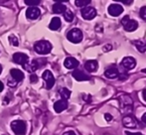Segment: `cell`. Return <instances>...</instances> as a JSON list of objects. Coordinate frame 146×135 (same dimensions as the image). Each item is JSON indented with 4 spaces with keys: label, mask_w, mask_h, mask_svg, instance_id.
Returning <instances> with one entry per match:
<instances>
[{
    "label": "cell",
    "mask_w": 146,
    "mask_h": 135,
    "mask_svg": "<svg viewBox=\"0 0 146 135\" xmlns=\"http://www.w3.org/2000/svg\"><path fill=\"white\" fill-rule=\"evenodd\" d=\"M119 103H120V109L123 113H125L126 115H128V113H130L132 111V106H133V101L129 95H123L119 97Z\"/></svg>",
    "instance_id": "6da1fadb"
},
{
    "label": "cell",
    "mask_w": 146,
    "mask_h": 135,
    "mask_svg": "<svg viewBox=\"0 0 146 135\" xmlns=\"http://www.w3.org/2000/svg\"><path fill=\"white\" fill-rule=\"evenodd\" d=\"M34 50L36 51V53H38L40 55H47L52 51V45L48 41L41 40L35 43Z\"/></svg>",
    "instance_id": "7a4b0ae2"
},
{
    "label": "cell",
    "mask_w": 146,
    "mask_h": 135,
    "mask_svg": "<svg viewBox=\"0 0 146 135\" xmlns=\"http://www.w3.org/2000/svg\"><path fill=\"white\" fill-rule=\"evenodd\" d=\"M47 64V60L46 59H37V60H34L32 62H29L28 61L25 65H23V68L29 73H34L35 71L39 69L40 67H43Z\"/></svg>",
    "instance_id": "3957f363"
},
{
    "label": "cell",
    "mask_w": 146,
    "mask_h": 135,
    "mask_svg": "<svg viewBox=\"0 0 146 135\" xmlns=\"http://www.w3.org/2000/svg\"><path fill=\"white\" fill-rule=\"evenodd\" d=\"M11 129L13 130L15 135H25L27 125L23 120H14L11 122Z\"/></svg>",
    "instance_id": "277c9868"
},
{
    "label": "cell",
    "mask_w": 146,
    "mask_h": 135,
    "mask_svg": "<svg viewBox=\"0 0 146 135\" xmlns=\"http://www.w3.org/2000/svg\"><path fill=\"white\" fill-rule=\"evenodd\" d=\"M67 39L70 42L74 43V44H78L81 43L83 40V32L78 28H74V29L70 30L67 34Z\"/></svg>",
    "instance_id": "5b68a950"
},
{
    "label": "cell",
    "mask_w": 146,
    "mask_h": 135,
    "mask_svg": "<svg viewBox=\"0 0 146 135\" xmlns=\"http://www.w3.org/2000/svg\"><path fill=\"white\" fill-rule=\"evenodd\" d=\"M121 24H122L123 28H124L125 31L127 32H133L138 28V23L137 21L133 19H130L129 16H124V17L121 19Z\"/></svg>",
    "instance_id": "8992f818"
},
{
    "label": "cell",
    "mask_w": 146,
    "mask_h": 135,
    "mask_svg": "<svg viewBox=\"0 0 146 135\" xmlns=\"http://www.w3.org/2000/svg\"><path fill=\"white\" fill-rule=\"evenodd\" d=\"M82 16L86 20H92L96 16V10L92 6H86L81 10Z\"/></svg>",
    "instance_id": "52a82bcc"
},
{
    "label": "cell",
    "mask_w": 146,
    "mask_h": 135,
    "mask_svg": "<svg viewBox=\"0 0 146 135\" xmlns=\"http://www.w3.org/2000/svg\"><path fill=\"white\" fill-rule=\"evenodd\" d=\"M42 77L45 81H46V87L48 89H51L55 85V77L53 75L52 71H49V69H46V71L43 73Z\"/></svg>",
    "instance_id": "ba28073f"
},
{
    "label": "cell",
    "mask_w": 146,
    "mask_h": 135,
    "mask_svg": "<svg viewBox=\"0 0 146 135\" xmlns=\"http://www.w3.org/2000/svg\"><path fill=\"white\" fill-rule=\"evenodd\" d=\"M121 66L124 68L125 71H131L136 66V61L132 57H125L121 61Z\"/></svg>",
    "instance_id": "9c48e42d"
},
{
    "label": "cell",
    "mask_w": 146,
    "mask_h": 135,
    "mask_svg": "<svg viewBox=\"0 0 146 135\" xmlns=\"http://www.w3.org/2000/svg\"><path fill=\"white\" fill-rule=\"evenodd\" d=\"M108 14L112 17H117L123 12V7L119 4H110L108 6Z\"/></svg>",
    "instance_id": "30bf717a"
},
{
    "label": "cell",
    "mask_w": 146,
    "mask_h": 135,
    "mask_svg": "<svg viewBox=\"0 0 146 135\" xmlns=\"http://www.w3.org/2000/svg\"><path fill=\"white\" fill-rule=\"evenodd\" d=\"M122 123H123V126L127 128H136L137 126V121L132 115L128 114V115H125L122 119Z\"/></svg>",
    "instance_id": "8fae6325"
},
{
    "label": "cell",
    "mask_w": 146,
    "mask_h": 135,
    "mask_svg": "<svg viewBox=\"0 0 146 135\" xmlns=\"http://www.w3.org/2000/svg\"><path fill=\"white\" fill-rule=\"evenodd\" d=\"M13 61L16 64L23 66V65H25L29 61V57L26 54H24V53H15L13 55Z\"/></svg>",
    "instance_id": "7c38bea8"
},
{
    "label": "cell",
    "mask_w": 146,
    "mask_h": 135,
    "mask_svg": "<svg viewBox=\"0 0 146 135\" xmlns=\"http://www.w3.org/2000/svg\"><path fill=\"white\" fill-rule=\"evenodd\" d=\"M41 15V10L38 7H29L26 10V17L30 20H35Z\"/></svg>",
    "instance_id": "4fadbf2b"
},
{
    "label": "cell",
    "mask_w": 146,
    "mask_h": 135,
    "mask_svg": "<svg viewBox=\"0 0 146 135\" xmlns=\"http://www.w3.org/2000/svg\"><path fill=\"white\" fill-rule=\"evenodd\" d=\"M73 77L75 79H77V81H90V77L88 75L85 73V71H81V69H76L75 71H73Z\"/></svg>",
    "instance_id": "5bb4252c"
},
{
    "label": "cell",
    "mask_w": 146,
    "mask_h": 135,
    "mask_svg": "<svg viewBox=\"0 0 146 135\" xmlns=\"http://www.w3.org/2000/svg\"><path fill=\"white\" fill-rule=\"evenodd\" d=\"M10 75H11V77L16 83H19V81H23L24 79V73L23 71H21L18 69H12L10 71Z\"/></svg>",
    "instance_id": "9a60e30c"
},
{
    "label": "cell",
    "mask_w": 146,
    "mask_h": 135,
    "mask_svg": "<svg viewBox=\"0 0 146 135\" xmlns=\"http://www.w3.org/2000/svg\"><path fill=\"white\" fill-rule=\"evenodd\" d=\"M79 65H80L79 61H78L77 59L73 58V57H68L65 60V62H64V66L69 69H76V68H78Z\"/></svg>",
    "instance_id": "2e32d148"
},
{
    "label": "cell",
    "mask_w": 146,
    "mask_h": 135,
    "mask_svg": "<svg viewBox=\"0 0 146 135\" xmlns=\"http://www.w3.org/2000/svg\"><path fill=\"white\" fill-rule=\"evenodd\" d=\"M68 108V101H64V99H61V101H58L54 103V109L57 113H61L62 111L66 110Z\"/></svg>",
    "instance_id": "e0dca14e"
},
{
    "label": "cell",
    "mask_w": 146,
    "mask_h": 135,
    "mask_svg": "<svg viewBox=\"0 0 146 135\" xmlns=\"http://www.w3.org/2000/svg\"><path fill=\"white\" fill-rule=\"evenodd\" d=\"M85 69H87L88 73H94V71H96L98 69V62L94 60L88 61V62H86V64H85Z\"/></svg>",
    "instance_id": "ac0fdd59"
},
{
    "label": "cell",
    "mask_w": 146,
    "mask_h": 135,
    "mask_svg": "<svg viewBox=\"0 0 146 135\" xmlns=\"http://www.w3.org/2000/svg\"><path fill=\"white\" fill-rule=\"evenodd\" d=\"M104 75H106V77H108V79H115V77H117L119 75L118 69H117L115 67L108 68V69L104 71Z\"/></svg>",
    "instance_id": "d6986e66"
},
{
    "label": "cell",
    "mask_w": 146,
    "mask_h": 135,
    "mask_svg": "<svg viewBox=\"0 0 146 135\" xmlns=\"http://www.w3.org/2000/svg\"><path fill=\"white\" fill-rule=\"evenodd\" d=\"M66 10H67V7H66V5L63 3H59V2H57V3H55L54 5H53V12L56 13V14L65 13Z\"/></svg>",
    "instance_id": "ffe728a7"
},
{
    "label": "cell",
    "mask_w": 146,
    "mask_h": 135,
    "mask_svg": "<svg viewBox=\"0 0 146 135\" xmlns=\"http://www.w3.org/2000/svg\"><path fill=\"white\" fill-rule=\"evenodd\" d=\"M62 25V22H61V19L59 17H54L50 22V25H49V28L53 31H56L58 30Z\"/></svg>",
    "instance_id": "44dd1931"
},
{
    "label": "cell",
    "mask_w": 146,
    "mask_h": 135,
    "mask_svg": "<svg viewBox=\"0 0 146 135\" xmlns=\"http://www.w3.org/2000/svg\"><path fill=\"white\" fill-rule=\"evenodd\" d=\"M59 93H60V95H61L62 99H64V101H67V99H69L70 97H71V91H69V89H66V87H63V89H60Z\"/></svg>",
    "instance_id": "7402d4cb"
},
{
    "label": "cell",
    "mask_w": 146,
    "mask_h": 135,
    "mask_svg": "<svg viewBox=\"0 0 146 135\" xmlns=\"http://www.w3.org/2000/svg\"><path fill=\"white\" fill-rule=\"evenodd\" d=\"M133 44H134V46L136 47V49L140 53L146 52V45L141 42V41H133Z\"/></svg>",
    "instance_id": "603a6c76"
},
{
    "label": "cell",
    "mask_w": 146,
    "mask_h": 135,
    "mask_svg": "<svg viewBox=\"0 0 146 135\" xmlns=\"http://www.w3.org/2000/svg\"><path fill=\"white\" fill-rule=\"evenodd\" d=\"M64 18H65L66 21L72 22L74 20V13L71 10H66L65 13H64Z\"/></svg>",
    "instance_id": "cb8c5ba5"
},
{
    "label": "cell",
    "mask_w": 146,
    "mask_h": 135,
    "mask_svg": "<svg viewBox=\"0 0 146 135\" xmlns=\"http://www.w3.org/2000/svg\"><path fill=\"white\" fill-rule=\"evenodd\" d=\"M75 4L78 7H86L88 4H90V0H76Z\"/></svg>",
    "instance_id": "d4e9b609"
},
{
    "label": "cell",
    "mask_w": 146,
    "mask_h": 135,
    "mask_svg": "<svg viewBox=\"0 0 146 135\" xmlns=\"http://www.w3.org/2000/svg\"><path fill=\"white\" fill-rule=\"evenodd\" d=\"M9 43L14 47L19 46V41H18L17 37L14 36V35H10V36H9Z\"/></svg>",
    "instance_id": "484cf974"
},
{
    "label": "cell",
    "mask_w": 146,
    "mask_h": 135,
    "mask_svg": "<svg viewBox=\"0 0 146 135\" xmlns=\"http://www.w3.org/2000/svg\"><path fill=\"white\" fill-rule=\"evenodd\" d=\"M26 5H29L30 7H36V5H39L41 3L40 0H24Z\"/></svg>",
    "instance_id": "4316f807"
},
{
    "label": "cell",
    "mask_w": 146,
    "mask_h": 135,
    "mask_svg": "<svg viewBox=\"0 0 146 135\" xmlns=\"http://www.w3.org/2000/svg\"><path fill=\"white\" fill-rule=\"evenodd\" d=\"M139 16H140L143 20H145V21H146V6H143V7L140 8V11H139Z\"/></svg>",
    "instance_id": "83f0119b"
},
{
    "label": "cell",
    "mask_w": 146,
    "mask_h": 135,
    "mask_svg": "<svg viewBox=\"0 0 146 135\" xmlns=\"http://www.w3.org/2000/svg\"><path fill=\"white\" fill-rule=\"evenodd\" d=\"M30 81H31V83H37V81H38V77H37L36 75H32L30 77Z\"/></svg>",
    "instance_id": "f1b7e54d"
},
{
    "label": "cell",
    "mask_w": 146,
    "mask_h": 135,
    "mask_svg": "<svg viewBox=\"0 0 146 135\" xmlns=\"http://www.w3.org/2000/svg\"><path fill=\"white\" fill-rule=\"evenodd\" d=\"M104 118H106V121H110V120L112 119V116H111V114H110V113H106L104 114Z\"/></svg>",
    "instance_id": "f546056e"
},
{
    "label": "cell",
    "mask_w": 146,
    "mask_h": 135,
    "mask_svg": "<svg viewBox=\"0 0 146 135\" xmlns=\"http://www.w3.org/2000/svg\"><path fill=\"white\" fill-rule=\"evenodd\" d=\"M125 135H143V134L140 133V132H129V131H126V132H125Z\"/></svg>",
    "instance_id": "4dcf8cb0"
},
{
    "label": "cell",
    "mask_w": 146,
    "mask_h": 135,
    "mask_svg": "<svg viewBox=\"0 0 146 135\" xmlns=\"http://www.w3.org/2000/svg\"><path fill=\"white\" fill-rule=\"evenodd\" d=\"M121 2H122V3H124V4H127V5H130V4L133 3L132 0H129V1H126V0H121Z\"/></svg>",
    "instance_id": "1f68e13d"
},
{
    "label": "cell",
    "mask_w": 146,
    "mask_h": 135,
    "mask_svg": "<svg viewBox=\"0 0 146 135\" xmlns=\"http://www.w3.org/2000/svg\"><path fill=\"white\" fill-rule=\"evenodd\" d=\"M63 135H76V133L74 131H67V132H65Z\"/></svg>",
    "instance_id": "d6a6232c"
},
{
    "label": "cell",
    "mask_w": 146,
    "mask_h": 135,
    "mask_svg": "<svg viewBox=\"0 0 146 135\" xmlns=\"http://www.w3.org/2000/svg\"><path fill=\"white\" fill-rule=\"evenodd\" d=\"M104 51H110V50H111V46H110V45H106V47H104Z\"/></svg>",
    "instance_id": "836d02e7"
},
{
    "label": "cell",
    "mask_w": 146,
    "mask_h": 135,
    "mask_svg": "<svg viewBox=\"0 0 146 135\" xmlns=\"http://www.w3.org/2000/svg\"><path fill=\"white\" fill-rule=\"evenodd\" d=\"M141 120H142V121L146 124V112L142 115V117H141Z\"/></svg>",
    "instance_id": "e575fe53"
},
{
    "label": "cell",
    "mask_w": 146,
    "mask_h": 135,
    "mask_svg": "<svg viewBox=\"0 0 146 135\" xmlns=\"http://www.w3.org/2000/svg\"><path fill=\"white\" fill-rule=\"evenodd\" d=\"M3 89H4V85H3V83H2V81H0V93H1V91H3Z\"/></svg>",
    "instance_id": "d590c367"
},
{
    "label": "cell",
    "mask_w": 146,
    "mask_h": 135,
    "mask_svg": "<svg viewBox=\"0 0 146 135\" xmlns=\"http://www.w3.org/2000/svg\"><path fill=\"white\" fill-rule=\"evenodd\" d=\"M142 97H143V99H144V101H146V89H144V91H142Z\"/></svg>",
    "instance_id": "8d00e7d4"
},
{
    "label": "cell",
    "mask_w": 146,
    "mask_h": 135,
    "mask_svg": "<svg viewBox=\"0 0 146 135\" xmlns=\"http://www.w3.org/2000/svg\"><path fill=\"white\" fill-rule=\"evenodd\" d=\"M2 73V66L0 65V73Z\"/></svg>",
    "instance_id": "74e56055"
},
{
    "label": "cell",
    "mask_w": 146,
    "mask_h": 135,
    "mask_svg": "<svg viewBox=\"0 0 146 135\" xmlns=\"http://www.w3.org/2000/svg\"><path fill=\"white\" fill-rule=\"evenodd\" d=\"M143 73H146V69H143Z\"/></svg>",
    "instance_id": "f35d334b"
}]
</instances>
